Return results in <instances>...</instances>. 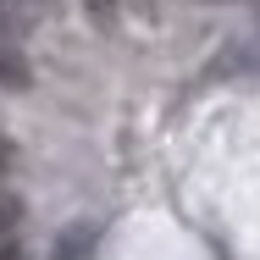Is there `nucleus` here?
Returning <instances> with one entry per match:
<instances>
[{"label": "nucleus", "instance_id": "3", "mask_svg": "<svg viewBox=\"0 0 260 260\" xmlns=\"http://www.w3.org/2000/svg\"><path fill=\"white\" fill-rule=\"evenodd\" d=\"M0 6H17V0H0Z\"/></svg>", "mask_w": 260, "mask_h": 260}, {"label": "nucleus", "instance_id": "1", "mask_svg": "<svg viewBox=\"0 0 260 260\" xmlns=\"http://www.w3.org/2000/svg\"><path fill=\"white\" fill-rule=\"evenodd\" d=\"M6 166H11V144L0 139V172H6Z\"/></svg>", "mask_w": 260, "mask_h": 260}, {"label": "nucleus", "instance_id": "2", "mask_svg": "<svg viewBox=\"0 0 260 260\" xmlns=\"http://www.w3.org/2000/svg\"><path fill=\"white\" fill-rule=\"evenodd\" d=\"M0 260H22V255H17V244H0Z\"/></svg>", "mask_w": 260, "mask_h": 260}]
</instances>
